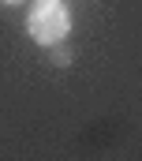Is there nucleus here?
I'll use <instances>...</instances> for the list:
<instances>
[{"label":"nucleus","instance_id":"f257e3e1","mask_svg":"<svg viewBox=\"0 0 142 161\" xmlns=\"http://www.w3.org/2000/svg\"><path fill=\"white\" fill-rule=\"evenodd\" d=\"M26 34L37 45H60L71 34V11L64 0H34L30 15H26Z\"/></svg>","mask_w":142,"mask_h":161},{"label":"nucleus","instance_id":"f03ea898","mask_svg":"<svg viewBox=\"0 0 142 161\" xmlns=\"http://www.w3.org/2000/svg\"><path fill=\"white\" fill-rule=\"evenodd\" d=\"M49 60H52V64H56V68H68L71 60H75V53H71L68 45H64V41H60V45H49Z\"/></svg>","mask_w":142,"mask_h":161},{"label":"nucleus","instance_id":"7ed1b4c3","mask_svg":"<svg viewBox=\"0 0 142 161\" xmlns=\"http://www.w3.org/2000/svg\"><path fill=\"white\" fill-rule=\"evenodd\" d=\"M0 4H4V8H15V4H23V0H0Z\"/></svg>","mask_w":142,"mask_h":161}]
</instances>
